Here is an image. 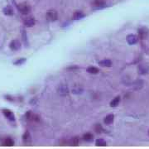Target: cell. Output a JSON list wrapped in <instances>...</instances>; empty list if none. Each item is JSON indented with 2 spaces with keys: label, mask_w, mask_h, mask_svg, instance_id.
I'll use <instances>...</instances> for the list:
<instances>
[{
  "label": "cell",
  "mask_w": 149,
  "mask_h": 149,
  "mask_svg": "<svg viewBox=\"0 0 149 149\" xmlns=\"http://www.w3.org/2000/svg\"><path fill=\"white\" fill-rule=\"evenodd\" d=\"M18 11L22 14L27 15L31 12L32 8L27 3H19L18 5Z\"/></svg>",
  "instance_id": "6da1fadb"
},
{
  "label": "cell",
  "mask_w": 149,
  "mask_h": 149,
  "mask_svg": "<svg viewBox=\"0 0 149 149\" xmlns=\"http://www.w3.org/2000/svg\"><path fill=\"white\" fill-rule=\"evenodd\" d=\"M46 17L49 21H51V22H54L58 18V13L56 12V10L51 9L48 10L46 13Z\"/></svg>",
  "instance_id": "7a4b0ae2"
},
{
  "label": "cell",
  "mask_w": 149,
  "mask_h": 149,
  "mask_svg": "<svg viewBox=\"0 0 149 149\" xmlns=\"http://www.w3.org/2000/svg\"><path fill=\"white\" fill-rule=\"evenodd\" d=\"M26 119L29 121L34 122V123L40 121V116L37 115V113H34L32 112H28L26 113Z\"/></svg>",
  "instance_id": "3957f363"
},
{
  "label": "cell",
  "mask_w": 149,
  "mask_h": 149,
  "mask_svg": "<svg viewBox=\"0 0 149 149\" xmlns=\"http://www.w3.org/2000/svg\"><path fill=\"white\" fill-rule=\"evenodd\" d=\"M21 42L18 40H13L9 44V48L13 51H17L19 49H21Z\"/></svg>",
  "instance_id": "277c9868"
},
{
  "label": "cell",
  "mask_w": 149,
  "mask_h": 149,
  "mask_svg": "<svg viewBox=\"0 0 149 149\" xmlns=\"http://www.w3.org/2000/svg\"><path fill=\"white\" fill-rule=\"evenodd\" d=\"M35 23H36V20H35L34 18H32V17H28V18L23 20V24L27 28H32V27H33L35 25Z\"/></svg>",
  "instance_id": "5b68a950"
},
{
  "label": "cell",
  "mask_w": 149,
  "mask_h": 149,
  "mask_svg": "<svg viewBox=\"0 0 149 149\" xmlns=\"http://www.w3.org/2000/svg\"><path fill=\"white\" fill-rule=\"evenodd\" d=\"M149 31L148 28H141L138 29V37L141 39H147L148 37Z\"/></svg>",
  "instance_id": "8992f818"
},
{
  "label": "cell",
  "mask_w": 149,
  "mask_h": 149,
  "mask_svg": "<svg viewBox=\"0 0 149 149\" xmlns=\"http://www.w3.org/2000/svg\"><path fill=\"white\" fill-rule=\"evenodd\" d=\"M92 6L97 9L104 8L106 6V1L105 0H94L92 2Z\"/></svg>",
  "instance_id": "52a82bcc"
},
{
  "label": "cell",
  "mask_w": 149,
  "mask_h": 149,
  "mask_svg": "<svg viewBox=\"0 0 149 149\" xmlns=\"http://www.w3.org/2000/svg\"><path fill=\"white\" fill-rule=\"evenodd\" d=\"M3 113L5 116V118H7L10 121H14L15 120V116H14L13 113L9 109H3Z\"/></svg>",
  "instance_id": "ba28073f"
},
{
  "label": "cell",
  "mask_w": 149,
  "mask_h": 149,
  "mask_svg": "<svg viewBox=\"0 0 149 149\" xmlns=\"http://www.w3.org/2000/svg\"><path fill=\"white\" fill-rule=\"evenodd\" d=\"M127 42L129 45H134L138 42V37L134 34H130L127 37Z\"/></svg>",
  "instance_id": "9c48e42d"
},
{
  "label": "cell",
  "mask_w": 149,
  "mask_h": 149,
  "mask_svg": "<svg viewBox=\"0 0 149 149\" xmlns=\"http://www.w3.org/2000/svg\"><path fill=\"white\" fill-rule=\"evenodd\" d=\"M3 14L6 15V16H13V15L14 14V9H13L12 6H9H9H6V7L3 8Z\"/></svg>",
  "instance_id": "30bf717a"
},
{
  "label": "cell",
  "mask_w": 149,
  "mask_h": 149,
  "mask_svg": "<svg viewBox=\"0 0 149 149\" xmlns=\"http://www.w3.org/2000/svg\"><path fill=\"white\" fill-rule=\"evenodd\" d=\"M99 65L102 67H111L112 61L109 59H103L99 61Z\"/></svg>",
  "instance_id": "8fae6325"
},
{
  "label": "cell",
  "mask_w": 149,
  "mask_h": 149,
  "mask_svg": "<svg viewBox=\"0 0 149 149\" xmlns=\"http://www.w3.org/2000/svg\"><path fill=\"white\" fill-rule=\"evenodd\" d=\"M58 93L60 94H62V95H65L69 93V90H68V87L66 85L64 84H61L58 87Z\"/></svg>",
  "instance_id": "7c38bea8"
},
{
  "label": "cell",
  "mask_w": 149,
  "mask_h": 149,
  "mask_svg": "<svg viewBox=\"0 0 149 149\" xmlns=\"http://www.w3.org/2000/svg\"><path fill=\"white\" fill-rule=\"evenodd\" d=\"M2 143H3V146L12 147V146H13V145H14V141H13V138H5L3 140Z\"/></svg>",
  "instance_id": "4fadbf2b"
},
{
  "label": "cell",
  "mask_w": 149,
  "mask_h": 149,
  "mask_svg": "<svg viewBox=\"0 0 149 149\" xmlns=\"http://www.w3.org/2000/svg\"><path fill=\"white\" fill-rule=\"evenodd\" d=\"M22 141L26 144H29V143L32 142V137H31V135L28 132H25L24 134L22 135Z\"/></svg>",
  "instance_id": "5bb4252c"
},
{
  "label": "cell",
  "mask_w": 149,
  "mask_h": 149,
  "mask_svg": "<svg viewBox=\"0 0 149 149\" xmlns=\"http://www.w3.org/2000/svg\"><path fill=\"white\" fill-rule=\"evenodd\" d=\"M113 120H114V115H113V114H109V115H107V116L104 118V122L105 124L110 125V124H112V123H113Z\"/></svg>",
  "instance_id": "9a60e30c"
},
{
  "label": "cell",
  "mask_w": 149,
  "mask_h": 149,
  "mask_svg": "<svg viewBox=\"0 0 149 149\" xmlns=\"http://www.w3.org/2000/svg\"><path fill=\"white\" fill-rule=\"evenodd\" d=\"M120 96H117V97H115L114 99H113L111 100V102H110V106L111 107H117L119 104V102H120Z\"/></svg>",
  "instance_id": "2e32d148"
},
{
  "label": "cell",
  "mask_w": 149,
  "mask_h": 149,
  "mask_svg": "<svg viewBox=\"0 0 149 149\" xmlns=\"http://www.w3.org/2000/svg\"><path fill=\"white\" fill-rule=\"evenodd\" d=\"M84 17V14L81 11H76L73 14V19H74V20H79V19H81Z\"/></svg>",
  "instance_id": "e0dca14e"
},
{
  "label": "cell",
  "mask_w": 149,
  "mask_h": 149,
  "mask_svg": "<svg viewBox=\"0 0 149 149\" xmlns=\"http://www.w3.org/2000/svg\"><path fill=\"white\" fill-rule=\"evenodd\" d=\"M99 69L95 66H89L87 68V72L90 73V74H98L99 73Z\"/></svg>",
  "instance_id": "ac0fdd59"
},
{
  "label": "cell",
  "mask_w": 149,
  "mask_h": 149,
  "mask_svg": "<svg viewBox=\"0 0 149 149\" xmlns=\"http://www.w3.org/2000/svg\"><path fill=\"white\" fill-rule=\"evenodd\" d=\"M83 139L87 142H90L94 139V135L90 133H86L83 135Z\"/></svg>",
  "instance_id": "d6986e66"
},
{
  "label": "cell",
  "mask_w": 149,
  "mask_h": 149,
  "mask_svg": "<svg viewBox=\"0 0 149 149\" xmlns=\"http://www.w3.org/2000/svg\"><path fill=\"white\" fill-rule=\"evenodd\" d=\"M95 145L98 146V147H104V146L107 145V142L104 139L99 138V139H97L95 141Z\"/></svg>",
  "instance_id": "ffe728a7"
},
{
  "label": "cell",
  "mask_w": 149,
  "mask_h": 149,
  "mask_svg": "<svg viewBox=\"0 0 149 149\" xmlns=\"http://www.w3.org/2000/svg\"><path fill=\"white\" fill-rule=\"evenodd\" d=\"M70 143H71V145H74V146L78 145V144H79V138H73L71 140Z\"/></svg>",
  "instance_id": "44dd1931"
},
{
  "label": "cell",
  "mask_w": 149,
  "mask_h": 149,
  "mask_svg": "<svg viewBox=\"0 0 149 149\" xmlns=\"http://www.w3.org/2000/svg\"><path fill=\"white\" fill-rule=\"evenodd\" d=\"M25 61H26V59H24V58H22V59H18V60H17L15 62H14V64L17 65H22V63H24L25 62Z\"/></svg>",
  "instance_id": "7402d4cb"
},
{
  "label": "cell",
  "mask_w": 149,
  "mask_h": 149,
  "mask_svg": "<svg viewBox=\"0 0 149 149\" xmlns=\"http://www.w3.org/2000/svg\"><path fill=\"white\" fill-rule=\"evenodd\" d=\"M102 130L103 128L100 124H97V125L95 126V131H96L97 133H101V131Z\"/></svg>",
  "instance_id": "603a6c76"
},
{
  "label": "cell",
  "mask_w": 149,
  "mask_h": 149,
  "mask_svg": "<svg viewBox=\"0 0 149 149\" xmlns=\"http://www.w3.org/2000/svg\"><path fill=\"white\" fill-rule=\"evenodd\" d=\"M148 135H149V131H148Z\"/></svg>",
  "instance_id": "cb8c5ba5"
}]
</instances>
